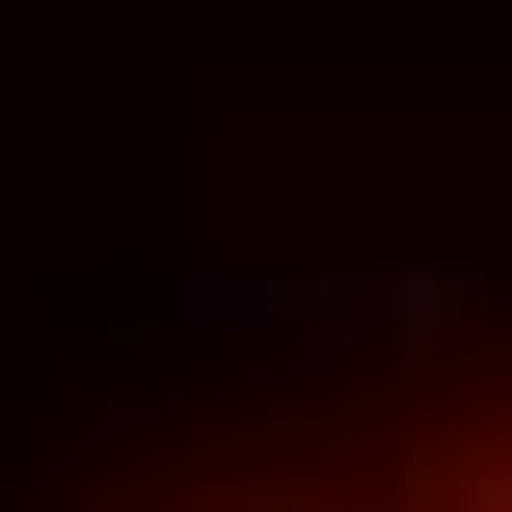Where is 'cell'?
<instances>
[{"label": "cell", "mask_w": 512, "mask_h": 512, "mask_svg": "<svg viewBox=\"0 0 512 512\" xmlns=\"http://www.w3.org/2000/svg\"><path fill=\"white\" fill-rule=\"evenodd\" d=\"M297 512H512V405H486V432H405L378 486H297Z\"/></svg>", "instance_id": "6da1fadb"}]
</instances>
